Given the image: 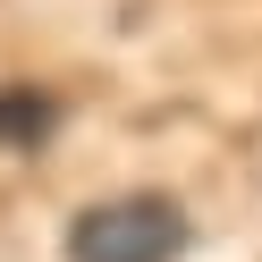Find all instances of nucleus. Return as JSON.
I'll use <instances>...</instances> for the list:
<instances>
[{
    "label": "nucleus",
    "mask_w": 262,
    "mask_h": 262,
    "mask_svg": "<svg viewBox=\"0 0 262 262\" xmlns=\"http://www.w3.org/2000/svg\"><path fill=\"white\" fill-rule=\"evenodd\" d=\"M186 254V211L169 194H119V203L76 211L68 262H178Z\"/></svg>",
    "instance_id": "f257e3e1"
},
{
    "label": "nucleus",
    "mask_w": 262,
    "mask_h": 262,
    "mask_svg": "<svg viewBox=\"0 0 262 262\" xmlns=\"http://www.w3.org/2000/svg\"><path fill=\"white\" fill-rule=\"evenodd\" d=\"M34 136H51V102H42L34 85L0 93V144H34Z\"/></svg>",
    "instance_id": "f03ea898"
}]
</instances>
